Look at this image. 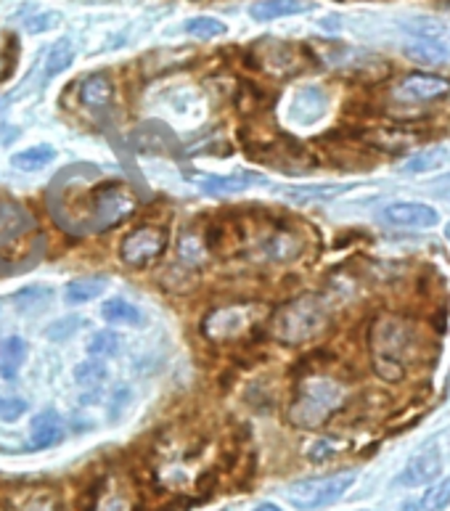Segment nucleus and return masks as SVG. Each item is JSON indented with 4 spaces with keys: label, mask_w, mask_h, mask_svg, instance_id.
<instances>
[{
    "label": "nucleus",
    "mask_w": 450,
    "mask_h": 511,
    "mask_svg": "<svg viewBox=\"0 0 450 511\" xmlns=\"http://www.w3.org/2000/svg\"><path fill=\"white\" fill-rule=\"evenodd\" d=\"M66 207L61 215V223L75 225V231H106L120 225L125 217H130L138 202L133 196L130 188H125L120 181L95 183L85 191H80V196L64 202Z\"/></svg>",
    "instance_id": "1"
},
{
    "label": "nucleus",
    "mask_w": 450,
    "mask_h": 511,
    "mask_svg": "<svg viewBox=\"0 0 450 511\" xmlns=\"http://www.w3.org/2000/svg\"><path fill=\"white\" fill-rule=\"evenodd\" d=\"M414 347H416V331L400 316H382L371 326L374 368L387 382H397L405 376Z\"/></svg>",
    "instance_id": "2"
},
{
    "label": "nucleus",
    "mask_w": 450,
    "mask_h": 511,
    "mask_svg": "<svg viewBox=\"0 0 450 511\" xmlns=\"http://www.w3.org/2000/svg\"><path fill=\"white\" fill-rule=\"evenodd\" d=\"M329 326V310L321 297L305 295L281 305L270 318V334L284 345H305Z\"/></svg>",
    "instance_id": "3"
},
{
    "label": "nucleus",
    "mask_w": 450,
    "mask_h": 511,
    "mask_svg": "<svg viewBox=\"0 0 450 511\" xmlns=\"http://www.w3.org/2000/svg\"><path fill=\"white\" fill-rule=\"evenodd\" d=\"M345 390L331 379H305L289 408V419L297 426L315 429L342 406Z\"/></svg>",
    "instance_id": "4"
},
{
    "label": "nucleus",
    "mask_w": 450,
    "mask_h": 511,
    "mask_svg": "<svg viewBox=\"0 0 450 511\" xmlns=\"http://www.w3.org/2000/svg\"><path fill=\"white\" fill-rule=\"evenodd\" d=\"M355 477H358L355 472H336V475H326V477L292 482L286 487V498L292 501L295 509L318 511L336 504L355 485Z\"/></svg>",
    "instance_id": "5"
},
{
    "label": "nucleus",
    "mask_w": 450,
    "mask_h": 511,
    "mask_svg": "<svg viewBox=\"0 0 450 511\" xmlns=\"http://www.w3.org/2000/svg\"><path fill=\"white\" fill-rule=\"evenodd\" d=\"M167 241H170V236H167L165 228H156V225H141V228L130 231V234L122 239L120 244L122 263L130 266V268H135V271H144V268L154 266V263L165 255Z\"/></svg>",
    "instance_id": "6"
},
{
    "label": "nucleus",
    "mask_w": 450,
    "mask_h": 511,
    "mask_svg": "<svg viewBox=\"0 0 450 511\" xmlns=\"http://www.w3.org/2000/svg\"><path fill=\"white\" fill-rule=\"evenodd\" d=\"M379 220L392 228H411L424 231L440 223V212L424 202H390L379 212Z\"/></svg>",
    "instance_id": "7"
},
{
    "label": "nucleus",
    "mask_w": 450,
    "mask_h": 511,
    "mask_svg": "<svg viewBox=\"0 0 450 511\" xmlns=\"http://www.w3.org/2000/svg\"><path fill=\"white\" fill-rule=\"evenodd\" d=\"M450 93V80L440 75H429V72H414L408 77H403L395 88V98L403 104H424V101H437Z\"/></svg>",
    "instance_id": "8"
},
{
    "label": "nucleus",
    "mask_w": 450,
    "mask_h": 511,
    "mask_svg": "<svg viewBox=\"0 0 450 511\" xmlns=\"http://www.w3.org/2000/svg\"><path fill=\"white\" fill-rule=\"evenodd\" d=\"M440 475H443V453H440L437 446H429V448L419 451L405 464V469L397 477V485L419 487V485H426V482H435Z\"/></svg>",
    "instance_id": "9"
},
{
    "label": "nucleus",
    "mask_w": 450,
    "mask_h": 511,
    "mask_svg": "<svg viewBox=\"0 0 450 511\" xmlns=\"http://www.w3.org/2000/svg\"><path fill=\"white\" fill-rule=\"evenodd\" d=\"M30 234H35L32 212L16 202H0V252Z\"/></svg>",
    "instance_id": "10"
},
{
    "label": "nucleus",
    "mask_w": 450,
    "mask_h": 511,
    "mask_svg": "<svg viewBox=\"0 0 450 511\" xmlns=\"http://www.w3.org/2000/svg\"><path fill=\"white\" fill-rule=\"evenodd\" d=\"M191 181L196 178V185L212 194V196H228V194H239L246 191L249 185H257V183H268L265 175L260 173H252V170H239V173H231V175H205V173H196V175H188Z\"/></svg>",
    "instance_id": "11"
},
{
    "label": "nucleus",
    "mask_w": 450,
    "mask_h": 511,
    "mask_svg": "<svg viewBox=\"0 0 450 511\" xmlns=\"http://www.w3.org/2000/svg\"><path fill=\"white\" fill-rule=\"evenodd\" d=\"M329 109V95L318 85H305L289 104V120L297 125H315Z\"/></svg>",
    "instance_id": "12"
},
{
    "label": "nucleus",
    "mask_w": 450,
    "mask_h": 511,
    "mask_svg": "<svg viewBox=\"0 0 450 511\" xmlns=\"http://www.w3.org/2000/svg\"><path fill=\"white\" fill-rule=\"evenodd\" d=\"M405 59L419 64V66H443L450 59L448 43L443 37H432V35H414L405 45H403Z\"/></svg>",
    "instance_id": "13"
},
{
    "label": "nucleus",
    "mask_w": 450,
    "mask_h": 511,
    "mask_svg": "<svg viewBox=\"0 0 450 511\" xmlns=\"http://www.w3.org/2000/svg\"><path fill=\"white\" fill-rule=\"evenodd\" d=\"M353 183H313V185H286L281 188V196L295 205H310V202H331L347 191H353Z\"/></svg>",
    "instance_id": "14"
},
{
    "label": "nucleus",
    "mask_w": 450,
    "mask_h": 511,
    "mask_svg": "<svg viewBox=\"0 0 450 511\" xmlns=\"http://www.w3.org/2000/svg\"><path fill=\"white\" fill-rule=\"evenodd\" d=\"M315 3L310 0H257L249 5V16L255 22H273V19H284V16H297L313 11Z\"/></svg>",
    "instance_id": "15"
},
{
    "label": "nucleus",
    "mask_w": 450,
    "mask_h": 511,
    "mask_svg": "<svg viewBox=\"0 0 450 511\" xmlns=\"http://www.w3.org/2000/svg\"><path fill=\"white\" fill-rule=\"evenodd\" d=\"M66 437V426L56 411H43L32 419V448H54Z\"/></svg>",
    "instance_id": "16"
},
{
    "label": "nucleus",
    "mask_w": 450,
    "mask_h": 511,
    "mask_svg": "<svg viewBox=\"0 0 450 511\" xmlns=\"http://www.w3.org/2000/svg\"><path fill=\"white\" fill-rule=\"evenodd\" d=\"M115 98V83L106 72H93L80 83V101L88 109H104Z\"/></svg>",
    "instance_id": "17"
},
{
    "label": "nucleus",
    "mask_w": 450,
    "mask_h": 511,
    "mask_svg": "<svg viewBox=\"0 0 450 511\" xmlns=\"http://www.w3.org/2000/svg\"><path fill=\"white\" fill-rule=\"evenodd\" d=\"M27 361V342L22 336H5L0 345V376L14 382Z\"/></svg>",
    "instance_id": "18"
},
{
    "label": "nucleus",
    "mask_w": 450,
    "mask_h": 511,
    "mask_svg": "<svg viewBox=\"0 0 450 511\" xmlns=\"http://www.w3.org/2000/svg\"><path fill=\"white\" fill-rule=\"evenodd\" d=\"M101 318H104L106 324H115V326H144V324H146L144 310H141L138 305H133V302L120 300V297L104 302Z\"/></svg>",
    "instance_id": "19"
},
{
    "label": "nucleus",
    "mask_w": 450,
    "mask_h": 511,
    "mask_svg": "<svg viewBox=\"0 0 450 511\" xmlns=\"http://www.w3.org/2000/svg\"><path fill=\"white\" fill-rule=\"evenodd\" d=\"M106 286H109V278H104V276L75 278V281L66 284V289H64V300L69 302V305H85V302L101 297V295L106 292Z\"/></svg>",
    "instance_id": "20"
},
{
    "label": "nucleus",
    "mask_w": 450,
    "mask_h": 511,
    "mask_svg": "<svg viewBox=\"0 0 450 511\" xmlns=\"http://www.w3.org/2000/svg\"><path fill=\"white\" fill-rule=\"evenodd\" d=\"M268 54L265 59L257 61V66H268L270 72L275 75H289L297 69V48L292 43H278V40H270V45H263Z\"/></svg>",
    "instance_id": "21"
},
{
    "label": "nucleus",
    "mask_w": 450,
    "mask_h": 511,
    "mask_svg": "<svg viewBox=\"0 0 450 511\" xmlns=\"http://www.w3.org/2000/svg\"><path fill=\"white\" fill-rule=\"evenodd\" d=\"M75 61V45L69 37H61L51 45L48 56H45V66H43V83H51L54 77H59L61 72H66Z\"/></svg>",
    "instance_id": "22"
},
{
    "label": "nucleus",
    "mask_w": 450,
    "mask_h": 511,
    "mask_svg": "<svg viewBox=\"0 0 450 511\" xmlns=\"http://www.w3.org/2000/svg\"><path fill=\"white\" fill-rule=\"evenodd\" d=\"M56 159V149L48 146V144H40V146H30L25 151H16L11 156V167L14 170H25V173H37L43 170L45 165H51Z\"/></svg>",
    "instance_id": "23"
},
{
    "label": "nucleus",
    "mask_w": 450,
    "mask_h": 511,
    "mask_svg": "<svg viewBox=\"0 0 450 511\" xmlns=\"http://www.w3.org/2000/svg\"><path fill=\"white\" fill-rule=\"evenodd\" d=\"M265 255L270 260H278V263H286V260H295L300 255L302 241L295 234H286V231H278L265 241Z\"/></svg>",
    "instance_id": "24"
},
{
    "label": "nucleus",
    "mask_w": 450,
    "mask_h": 511,
    "mask_svg": "<svg viewBox=\"0 0 450 511\" xmlns=\"http://www.w3.org/2000/svg\"><path fill=\"white\" fill-rule=\"evenodd\" d=\"M445 159H448V151L443 149V146H437V149L419 151L416 156H411V159L403 165V173H408V175H421V173L437 170V167H440Z\"/></svg>",
    "instance_id": "25"
},
{
    "label": "nucleus",
    "mask_w": 450,
    "mask_h": 511,
    "mask_svg": "<svg viewBox=\"0 0 450 511\" xmlns=\"http://www.w3.org/2000/svg\"><path fill=\"white\" fill-rule=\"evenodd\" d=\"M120 353V334L115 331H95L88 342L90 358H112Z\"/></svg>",
    "instance_id": "26"
},
{
    "label": "nucleus",
    "mask_w": 450,
    "mask_h": 511,
    "mask_svg": "<svg viewBox=\"0 0 450 511\" xmlns=\"http://www.w3.org/2000/svg\"><path fill=\"white\" fill-rule=\"evenodd\" d=\"M104 376H106V366L98 361V358H88V361H83L80 366H75V382L80 385V387H98L101 382H104Z\"/></svg>",
    "instance_id": "27"
},
{
    "label": "nucleus",
    "mask_w": 450,
    "mask_h": 511,
    "mask_svg": "<svg viewBox=\"0 0 450 511\" xmlns=\"http://www.w3.org/2000/svg\"><path fill=\"white\" fill-rule=\"evenodd\" d=\"M183 32H188V35H194V37H205V40H210V37L225 35L228 27H225L220 19H215V16H194V19H188V22L183 25Z\"/></svg>",
    "instance_id": "28"
},
{
    "label": "nucleus",
    "mask_w": 450,
    "mask_h": 511,
    "mask_svg": "<svg viewBox=\"0 0 450 511\" xmlns=\"http://www.w3.org/2000/svg\"><path fill=\"white\" fill-rule=\"evenodd\" d=\"M450 504V477L440 480L435 487L426 490V496L421 498V509L426 511H440Z\"/></svg>",
    "instance_id": "29"
},
{
    "label": "nucleus",
    "mask_w": 450,
    "mask_h": 511,
    "mask_svg": "<svg viewBox=\"0 0 450 511\" xmlns=\"http://www.w3.org/2000/svg\"><path fill=\"white\" fill-rule=\"evenodd\" d=\"M80 326H83V318H80V316H66V318L54 321V324L45 329V334H48L51 342H64V339H69L72 334H77Z\"/></svg>",
    "instance_id": "30"
},
{
    "label": "nucleus",
    "mask_w": 450,
    "mask_h": 511,
    "mask_svg": "<svg viewBox=\"0 0 450 511\" xmlns=\"http://www.w3.org/2000/svg\"><path fill=\"white\" fill-rule=\"evenodd\" d=\"M30 411V403L22 397H0V421L14 424Z\"/></svg>",
    "instance_id": "31"
},
{
    "label": "nucleus",
    "mask_w": 450,
    "mask_h": 511,
    "mask_svg": "<svg viewBox=\"0 0 450 511\" xmlns=\"http://www.w3.org/2000/svg\"><path fill=\"white\" fill-rule=\"evenodd\" d=\"M59 25H61L59 11H43V14H37V16H30V19H27L25 32H30V35H40V32L54 30V27H59Z\"/></svg>",
    "instance_id": "32"
},
{
    "label": "nucleus",
    "mask_w": 450,
    "mask_h": 511,
    "mask_svg": "<svg viewBox=\"0 0 450 511\" xmlns=\"http://www.w3.org/2000/svg\"><path fill=\"white\" fill-rule=\"evenodd\" d=\"M130 397H133L130 387H120V390L112 395V400H109V416H112V419H120L122 411L130 406Z\"/></svg>",
    "instance_id": "33"
},
{
    "label": "nucleus",
    "mask_w": 450,
    "mask_h": 511,
    "mask_svg": "<svg viewBox=\"0 0 450 511\" xmlns=\"http://www.w3.org/2000/svg\"><path fill=\"white\" fill-rule=\"evenodd\" d=\"M14 300H16V305H22V307L27 310L32 302L48 300V289H43V286H30V289H22Z\"/></svg>",
    "instance_id": "34"
},
{
    "label": "nucleus",
    "mask_w": 450,
    "mask_h": 511,
    "mask_svg": "<svg viewBox=\"0 0 450 511\" xmlns=\"http://www.w3.org/2000/svg\"><path fill=\"white\" fill-rule=\"evenodd\" d=\"M307 456H310V461H315V464H318V461H326L329 456H334V446H331L329 440H321V443H315V446L310 448Z\"/></svg>",
    "instance_id": "35"
},
{
    "label": "nucleus",
    "mask_w": 450,
    "mask_h": 511,
    "mask_svg": "<svg viewBox=\"0 0 450 511\" xmlns=\"http://www.w3.org/2000/svg\"><path fill=\"white\" fill-rule=\"evenodd\" d=\"M255 511H284L281 506H275V504H260Z\"/></svg>",
    "instance_id": "36"
},
{
    "label": "nucleus",
    "mask_w": 450,
    "mask_h": 511,
    "mask_svg": "<svg viewBox=\"0 0 450 511\" xmlns=\"http://www.w3.org/2000/svg\"><path fill=\"white\" fill-rule=\"evenodd\" d=\"M445 239H448V244H450V223L445 225Z\"/></svg>",
    "instance_id": "37"
},
{
    "label": "nucleus",
    "mask_w": 450,
    "mask_h": 511,
    "mask_svg": "<svg viewBox=\"0 0 450 511\" xmlns=\"http://www.w3.org/2000/svg\"><path fill=\"white\" fill-rule=\"evenodd\" d=\"M360 511H371V509H360Z\"/></svg>",
    "instance_id": "38"
}]
</instances>
